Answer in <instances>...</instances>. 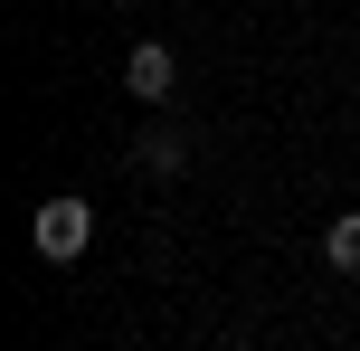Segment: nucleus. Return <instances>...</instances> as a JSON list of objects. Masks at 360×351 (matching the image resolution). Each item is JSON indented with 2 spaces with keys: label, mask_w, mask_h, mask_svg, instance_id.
Wrapping results in <instances>:
<instances>
[{
  "label": "nucleus",
  "mask_w": 360,
  "mask_h": 351,
  "mask_svg": "<svg viewBox=\"0 0 360 351\" xmlns=\"http://www.w3.org/2000/svg\"><path fill=\"white\" fill-rule=\"evenodd\" d=\"M323 266H342V276H360V209H342V219L323 228Z\"/></svg>",
  "instance_id": "nucleus-3"
},
{
  "label": "nucleus",
  "mask_w": 360,
  "mask_h": 351,
  "mask_svg": "<svg viewBox=\"0 0 360 351\" xmlns=\"http://www.w3.org/2000/svg\"><path fill=\"white\" fill-rule=\"evenodd\" d=\"M171 86H180V57L162 48V38H143V48L124 57V95L133 105H171Z\"/></svg>",
  "instance_id": "nucleus-2"
},
{
  "label": "nucleus",
  "mask_w": 360,
  "mask_h": 351,
  "mask_svg": "<svg viewBox=\"0 0 360 351\" xmlns=\"http://www.w3.org/2000/svg\"><path fill=\"white\" fill-rule=\"evenodd\" d=\"M133 162H143V171H162V181H171V171L190 162V143H180V133L162 124V133H143V143H133Z\"/></svg>",
  "instance_id": "nucleus-4"
},
{
  "label": "nucleus",
  "mask_w": 360,
  "mask_h": 351,
  "mask_svg": "<svg viewBox=\"0 0 360 351\" xmlns=\"http://www.w3.org/2000/svg\"><path fill=\"white\" fill-rule=\"evenodd\" d=\"M29 238H38V257H48V266H76V257L95 247V209H86V200H38Z\"/></svg>",
  "instance_id": "nucleus-1"
}]
</instances>
